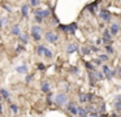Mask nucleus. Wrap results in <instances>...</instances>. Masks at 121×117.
I'll list each match as a JSON object with an SVG mask.
<instances>
[{
	"mask_svg": "<svg viewBox=\"0 0 121 117\" xmlns=\"http://www.w3.org/2000/svg\"><path fill=\"white\" fill-rule=\"evenodd\" d=\"M113 108L117 112H121V100H116L115 103H113Z\"/></svg>",
	"mask_w": 121,
	"mask_h": 117,
	"instance_id": "obj_27",
	"label": "nucleus"
},
{
	"mask_svg": "<svg viewBox=\"0 0 121 117\" xmlns=\"http://www.w3.org/2000/svg\"><path fill=\"white\" fill-rule=\"evenodd\" d=\"M109 31H111V34H112L113 36L117 35V34H120V31H121V26H120V23H118V22H113V23H111V26H109Z\"/></svg>",
	"mask_w": 121,
	"mask_h": 117,
	"instance_id": "obj_5",
	"label": "nucleus"
},
{
	"mask_svg": "<svg viewBox=\"0 0 121 117\" xmlns=\"http://www.w3.org/2000/svg\"><path fill=\"white\" fill-rule=\"evenodd\" d=\"M78 117H89V111L83 107H78Z\"/></svg>",
	"mask_w": 121,
	"mask_h": 117,
	"instance_id": "obj_14",
	"label": "nucleus"
},
{
	"mask_svg": "<svg viewBox=\"0 0 121 117\" xmlns=\"http://www.w3.org/2000/svg\"><path fill=\"white\" fill-rule=\"evenodd\" d=\"M65 108H66V111L70 112V114H73V116H78V107L76 105L74 101H68V103L65 104Z\"/></svg>",
	"mask_w": 121,
	"mask_h": 117,
	"instance_id": "obj_3",
	"label": "nucleus"
},
{
	"mask_svg": "<svg viewBox=\"0 0 121 117\" xmlns=\"http://www.w3.org/2000/svg\"><path fill=\"white\" fill-rule=\"evenodd\" d=\"M40 90L43 91V92H50V90H51V85H50V82H47V81H44V82H42V85H40Z\"/></svg>",
	"mask_w": 121,
	"mask_h": 117,
	"instance_id": "obj_13",
	"label": "nucleus"
},
{
	"mask_svg": "<svg viewBox=\"0 0 121 117\" xmlns=\"http://www.w3.org/2000/svg\"><path fill=\"white\" fill-rule=\"evenodd\" d=\"M89 116L90 117H100V114H99V112H98V111H94V112H90Z\"/></svg>",
	"mask_w": 121,
	"mask_h": 117,
	"instance_id": "obj_40",
	"label": "nucleus"
},
{
	"mask_svg": "<svg viewBox=\"0 0 121 117\" xmlns=\"http://www.w3.org/2000/svg\"><path fill=\"white\" fill-rule=\"evenodd\" d=\"M68 103V96H66L65 92H60V94H56L55 98H53V104L59 107H63Z\"/></svg>",
	"mask_w": 121,
	"mask_h": 117,
	"instance_id": "obj_1",
	"label": "nucleus"
},
{
	"mask_svg": "<svg viewBox=\"0 0 121 117\" xmlns=\"http://www.w3.org/2000/svg\"><path fill=\"white\" fill-rule=\"evenodd\" d=\"M87 77H89L90 79V85L91 86H96V77H95V70H89V73H87Z\"/></svg>",
	"mask_w": 121,
	"mask_h": 117,
	"instance_id": "obj_8",
	"label": "nucleus"
},
{
	"mask_svg": "<svg viewBox=\"0 0 121 117\" xmlns=\"http://www.w3.org/2000/svg\"><path fill=\"white\" fill-rule=\"evenodd\" d=\"M40 5V0H30V7L33 8H37Z\"/></svg>",
	"mask_w": 121,
	"mask_h": 117,
	"instance_id": "obj_31",
	"label": "nucleus"
},
{
	"mask_svg": "<svg viewBox=\"0 0 121 117\" xmlns=\"http://www.w3.org/2000/svg\"><path fill=\"white\" fill-rule=\"evenodd\" d=\"M0 95L3 96L4 99H8V100H11V92H9L8 90H5V88H0Z\"/></svg>",
	"mask_w": 121,
	"mask_h": 117,
	"instance_id": "obj_18",
	"label": "nucleus"
},
{
	"mask_svg": "<svg viewBox=\"0 0 121 117\" xmlns=\"http://www.w3.org/2000/svg\"><path fill=\"white\" fill-rule=\"evenodd\" d=\"M30 31L31 33H38V34H42L43 33V29L40 25H37V23H34V25L31 26V29H30Z\"/></svg>",
	"mask_w": 121,
	"mask_h": 117,
	"instance_id": "obj_17",
	"label": "nucleus"
},
{
	"mask_svg": "<svg viewBox=\"0 0 121 117\" xmlns=\"http://www.w3.org/2000/svg\"><path fill=\"white\" fill-rule=\"evenodd\" d=\"M43 56H44L46 59H52V57H53V53H52V51H51V49L46 48V51H44V55H43Z\"/></svg>",
	"mask_w": 121,
	"mask_h": 117,
	"instance_id": "obj_25",
	"label": "nucleus"
},
{
	"mask_svg": "<svg viewBox=\"0 0 121 117\" xmlns=\"http://www.w3.org/2000/svg\"><path fill=\"white\" fill-rule=\"evenodd\" d=\"M31 79H33V75L31 74H26V77H25V82L30 83V82H31Z\"/></svg>",
	"mask_w": 121,
	"mask_h": 117,
	"instance_id": "obj_41",
	"label": "nucleus"
},
{
	"mask_svg": "<svg viewBox=\"0 0 121 117\" xmlns=\"http://www.w3.org/2000/svg\"><path fill=\"white\" fill-rule=\"evenodd\" d=\"M77 29H78V25H77V22L69 23V25H68V34H70V35H76Z\"/></svg>",
	"mask_w": 121,
	"mask_h": 117,
	"instance_id": "obj_9",
	"label": "nucleus"
},
{
	"mask_svg": "<svg viewBox=\"0 0 121 117\" xmlns=\"http://www.w3.org/2000/svg\"><path fill=\"white\" fill-rule=\"evenodd\" d=\"M11 33H12V35H14V36H20L22 34V31H21V27H20V25H13L12 26V29H11Z\"/></svg>",
	"mask_w": 121,
	"mask_h": 117,
	"instance_id": "obj_11",
	"label": "nucleus"
},
{
	"mask_svg": "<svg viewBox=\"0 0 121 117\" xmlns=\"http://www.w3.org/2000/svg\"><path fill=\"white\" fill-rule=\"evenodd\" d=\"M90 48H91V52H99L100 51V48H99V46H90Z\"/></svg>",
	"mask_w": 121,
	"mask_h": 117,
	"instance_id": "obj_39",
	"label": "nucleus"
},
{
	"mask_svg": "<svg viewBox=\"0 0 121 117\" xmlns=\"http://www.w3.org/2000/svg\"><path fill=\"white\" fill-rule=\"evenodd\" d=\"M64 88H65V91H69V88H70V87H69V86L65 83V85H64Z\"/></svg>",
	"mask_w": 121,
	"mask_h": 117,
	"instance_id": "obj_50",
	"label": "nucleus"
},
{
	"mask_svg": "<svg viewBox=\"0 0 121 117\" xmlns=\"http://www.w3.org/2000/svg\"><path fill=\"white\" fill-rule=\"evenodd\" d=\"M27 70H29V68H27L26 64H22V65L16 66V72L18 73V74H27Z\"/></svg>",
	"mask_w": 121,
	"mask_h": 117,
	"instance_id": "obj_10",
	"label": "nucleus"
},
{
	"mask_svg": "<svg viewBox=\"0 0 121 117\" xmlns=\"http://www.w3.org/2000/svg\"><path fill=\"white\" fill-rule=\"evenodd\" d=\"M102 43H103V38H98L96 40H95V44H96V46H100Z\"/></svg>",
	"mask_w": 121,
	"mask_h": 117,
	"instance_id": "obj_45",
	"label": "nucleus"
},
{
	"mask_svg": "<svg viewBox=\"0 0 121 117\" xmlns=\"http://www.w3.org/2000/svg\"><path fill=\"white\" fill-rule=\"evenodd\" d=\"M70 72H72V74H78L79 73V69L77 66H72L70 68Z\"/></svg>",
	"mask_w": 121,
	"mask_h": 117,
	"instance_id": "obj_38",
	"label": "nucleus"
},
{
	"mask_svg": "<svg viewBox=\"0 0 121 117\" xmlns=\"http://www.w3.org/2000/svg\"><path fill=\"white\" fill-rule=\"evenodd\" d=\"M51 23H52L53 26H59V25H60V21H59V18L56 17V16H53V17H52V22H51Z\"/></svg>",
	"mask_w": 121,
	"mask_h": 117,
	"instance_id": "obj_35",
	"label": "nucleus"
},
{
	"mask_svg": "<svg viewBox=\"0 0 121 117\" xmlns=\"http://www.w3.org/2000/svg\"><path fill=\"white\" fill-rule=\"evenodd\" d=\"M95 77H96L98 81H103L105 78V75H104L103 72H98V70H95Z\"/></svg>",
	"mask_w": 121,
	"mask_h": 117,
	"instance_id": "obj_24",
	"label": "nucleus"
},
{
	"mask_svg": "<svg viewBox=\"0 0 121 117\" xmlns=\"http://www.w3.org/2000/svg\"><path fill=\"white\" fill-rule=\"evenodd\" d=\"M100 117H111L108 113H100Z\"/></svg>",
	"mask_w": 121,
	"mask_h": 117,
	"instance_id": "obj_49",
	"label": "nucleus"
},
{
	"mask_svg": "<svg viewBox=\"0 0 121 117\" xmlns=\"http://www.w3.org/2000/svg\"><path fill=\"white\" fill-rule=\"evenodd\" d=\"M79 52H81L83 56H89V55L92 53V52H91V48H90V47H86V46L81 47V48H79Z\"/></svg>",
	"mask_w": 121,
	"mask_h": 117,
	"instance_id": "obj_16",
	"label": "nucleus"
},
{
	"mask_svg": "<svg viewBox=\"0 0 121 117\" xmlns=\"http://www.w3.org/2000/svg\"><path fill=\"white\" fill-rule=\"evenodd\" d=\"M44 39L47 42H50V43H56L59 40V35L56 33H53V31H47L44 34Z\"/></svg>",
	"mask_w": 121,
	"mask_h": 117,
	"instance_id": "obj_4",
	"label": "nucleus"
},
{
	"mask_svg": "<svg viewBox=\"0 0 121 117\" xmlns=\"http://www.w3.org/2000/svg\"><path fill=\"white\" fill-rule=\"evenodd\" d=\"M43 21H44V18H43V17H40V16H34V22L37 23V25L43 23Z\"/></svg>",
	"mask_w": 121,
	"mask_h": 117,
	"instance_id": "obj_28",
	"label": "nucleus"
},
{
	"mask_svg": "<svg viewBox=\"0 0 121 117\" xmlns=\"http://www.w3.org/2000/svg\"><path fill=\"white\" fill-rule=\"evenodd\" d=\"M46 48H47V47H44L43 44H39V46H38V48H37V53L39 55V56H43V55H44Z\"/></svg>",
	"mask_w": 121,
	"mask_h": 117,
	"instance_id": "obj_21",
	"label": "nucleus"
},
{
	"mask_svg": "<svg viewBox=\"0 0 121 117\" xmlns=\"http://www.w3.org/2000/svg\"><path fill=\"white\" fill-rule=\"evenodd\" d=\"M3 20H1V17H0V29H1V27H3Z\"/></svg>",
	"mask_w": 121,
	"mask_h": 117,
	"instance_id": "obj_53",
	"label": "nucleus"
},
{
	"mask_svg": "<svg viewBox=\"0 0 121 117\" xmlns=\"http://www.w3.org/2000/svg\"><path fill=\"white\" fill-rule=\"evenodd\" d=\"M11 111L13 112V114H18V107H17V104H14V103L11 104Z\"/></svg>",
	"mask_w": 121,
	"mask_h": 117,
	"instance_id": "obj_29",
	"label": "nucleus"
},
{
	"mask_svg": "<svg viewBox=\"0 0 121 117\" xmlns=\"http://www.w3.org/2000/svg\"><path fill=\"white\" fill-rule=\"evenodd\" d=\"M99 59L102 60V61H108V60H109V55L108 53H102V55H99Z\"/></svg>",
	"mask_w": 121,
	"mask_h": 117,
	"instance_id": "obj_32",
	"label": "nucleus"
},
{
	"mask_svg": "<svg viewBox=\"0 0 121 117\" xmlns=\"http://www.w3.org/2000/svg\"><path fill=\"white\" fill-rule=\"evenodd\" d=\"M116 77L121 78V68H116Z\"/></svg>",
	"mask_w": 121,
	"mask_h": 117,
	"instance_id": "obj_43",
	"label": "nucleus"
},
{
	"mask_svg": "<svg viewBox=\"0 0 121 117\" xmlns=\"http://www.w3.org/2000/svg\"><path fill=\"white\" fill-rule=\"evenodd\" d=\"M51 16V10L50 9H43V17L44 18H48Z\"/></svg>",
	"mask_w": 121,
	"mask_h": 117,
	"instance_id": "obj_37",
	"label": "nucleus"
},
{
	"mask_svg": "<svg viewBox=\"0 0 121 117\" xmlns=\"http://www.w3.org/2000/svg\"><path fill=\"white\" fill-rule=\"evenodd\" d=\"M100 3V0H96V1L91 3V4L86 5V9L89 10L91 14H96V10H98V4Z\"/></svg>",
	"mask_w": 121,
	"mask_h": 117,
	"instance_id": "obj_6",
	"label": "nucleus"
},
{
	"mask_svg": "<svg viewBox=\"0 0 121 117\" xmlns=\"http://www.w3.org/2000/svg\"><path fill=\"white\" fill-rule=\"evenodd\" d=\"M99 112H100V113H105V104H102V105H100Z\"/></svg>",
	"mask_w": 121,
	"mask_h": 117,
	"instance_id": "obj_44",
	"label": "nucleus"
},
{
	"mask_svg": "<svg viewBox=\"0 0 121 117\" xmlns=\"http://www.w3.org/2000/svg\"><path fill=\"white\" fill-rule=\"evenodd\" d=\"M85 68L89 70H95V64L92 61H86L85 62Z\"/></svg>",
	"mask_w": 121,
	"mask_h": 117,
	"instance_id": "obj_23",
	"label": "nucleus"
},
{
	"mask_svg": "<svg viewBox=\"0 0 121 117\" xmlns=\"http://www.w3.org/2000/svg\"><path fill=\"white\" fill-rule=\"evenodd\" d=\"M37 68H38L39 70H46V65H44V64H42V62H40V64H38V65H37Z\"/></svg>",
	"mask_w": 121,
	"mask_h": 117,
	"instance_id": "obj_42",
	"label": "nucleus"
},
{
	"mask_svg": "<svg viewBox=\"0 0 121 117\" xmlns=\"http://www.w3.org/2000/svg\"><path fill=\"white\" fill-rule=\"evenodd\" d=\"M1 113H3V104L0 103V114H1Z\"/></svg>",
	"mask_w": 121,
	"mask_h": 117,
	"instance_id": "obj_52",
	"label": "nucleus"
},
{
	"mask_svg": "<svg viewBox=\"0 0 121 117\" xmlns=\"http://www.w3.org/2000/svg\"><path fill=\"white\" fill-rule=\"evenodd\" d=\"M52 96H53V94L51 92H47V104L48 105H51V104H52Z\"/></svg>",
	"mask_w": 121,
	"mask_h": 117,
	"instance_id": "obj_33",
	"label": "nucleus"
},
{
	"mask_svg": "<svg viewBox=\"0 0 121 117\" xmlns=\"http://www.w3.org/2000/svg\"><path fill=\"white\" fill-rule=\"evenodd\" d=\"M1 99H3V96H1V95H0V103H1Z\"/></svg>",
	"mask_w": 121,
	"mask_h": 117,
	"instance_id": "obj_54",
	"label": "nucleus"
},
{
	"mask_svg": "<svg viewBox=\"0 0 121 117\" xmlns=\"http://www.w3.org/2000/svg\"><path fill=\"white\" fill-rule=\"evenodd\" d=\"M31 38L34 39L35 42H40V39H42V34H38V33H31Z\"/></svg>",
	"mask_w": 121,
	"mask_h": 117,
	"instance_id": "obj_26",
	"label": "nucleus"
},
{
	"mask_svg": "<svg viewBox=\"0 0 121 117\" xmlns=\"http://www.w3.org/2000/svg\"><path fill=\"white\" fill-rule=\"evenodd\" d=\"M112 117H121L120 112H117V113H113V114H112Z\"/></svg>",
	"mask_w": 121,
	"mask_h": 117,
	"instance_id": "obj_48",
	"label": "nucleus"
},
{
	"mask_svg": "<svg viewBox=\"0 0 121 117\" xmlns=\"http://www.w3.org/2000/svg\"><path fill=\"white\" fill-rule=\"evenodd\" d=\"M1 20H3V25H7V23H8V17H1Z\"/></svg>",
	"mask_w": 121,
	"mask_h": 117,
	"instance_id": "obj_47",
	"label": "nucleus"
},
{
	"mask_svg": "<svg viewBox=\"0 0 121 117\" xmlns=\"http://www.w3.org/2000/svg\"><path fill=\"white\" fill-rule=\"evenodd\" d=\"M104 51H105V53H108V55L115 53V48L112 47V44H104Z\"/></svg>",
	"mask_w": 121,
	"mask_h": 117,
	"instance_id": "obj_19",
	"label": "nucleus"
},
{
	"mask_svg": "<svg viewBox=\"0 0 121 117\" xmlns=\"http://www.w3.org/2000/svg\"><path fill=\"white\" fill-rule=\"evenodd\" d=\"M66 52H68L69 55L74 53V52H79V47L77 46L76 43H70V44H68V47H66Z\"/></svg>",
	"mask_w": 121,
	"mask_h": 117,
	"instance_id": "obj_7",
	"label": "nucleus"
},
{
	"mask_svg": "<svg viewBox=\"0 0 121 117\" xmlns=\"http://www.w3.org/2000/svg\"><path fill=\"white\" fill-rule=\"evenodd\" d=\"M116 100H121V94H118V95H116Z\"/></svg>",
	"mask_w": 121,
	"mask_h": 117,
	"instance_id": "obj_51",
	"label": "nucleus"
},
{
	"mask_svg": "<svg viewBox=\"0 0 121 117\" xmlns=\"http://www.w3.org/2000/svg\"><path fill=\"white\" fill-rule=\"evenodd\" d=\"M98 16L102 18V21L104 23H109L111 21H112V14H111V12H109V10H107V9H104V8L99 10Z\"/></svg>",
	"mask_w": 121,
	"mask_h": 117,
	"instance_id": "obj_2",
	"label": "nucleus"
},
{
	"mask_svg": "<svg viewBox=\"0 0 121 117\" xmlns=\"http://www.w3.org/2000/svg\"><path fill=\"white\" fill-rule=\"evenodd\" d=\"M21 14L22 17H29V4H24L21 7Z\"/></svg>",
	"mask_w": 121,
	"mask_h": 117,
	"instance_id": "obj_15",
	"label": "nucleus"
},
{
	"mask_svg": "<svg viewBox=\"0 0 121 117\" xmlns=\"http://www.w3.org/2000/svg\"><path fill=\"white\" fill-rule=\"evenodd\" d=\"M3 8H4V9H5L8 13H12V12H13V9H12V7H11L9 4H3Z\"/></svg>",
	"mask_w": 121,
	"mask_h": 117,
	"instance_id": "obj_36",
	"label": "nucleus"
},
{
	"mask_svg": "<svg viewBox=\"0 0 121 117\" xmlns=\"http://www.w3.org/2000/svg\"><path fill=\"white\" fill-rule=\"evenodd\" d=\"M24 46H17V52H18V53H20V52H22V51H24Z\"/></svg>",
	"mask_w": 121,
	"mask_h": 117,
	"instance_id": "obj_46",
	"label": "nucleus"
},
{
	"mask_svg": "<svg viewBox=\"0 0 121 117\" xmlns=\"http://www.w3.org/2000/svg\"><path fill=\"white\" fill-rule=\"evenodd\" d=\"M102 69H103V73H104L105 78H107V79H112V77H111V69H109V66H108L107 64H104V65H102Z\"/></svg>",
	"mask_w": 121,
	"mask_h": 117,
	"instance_id": "obj_12",
	"label": "nucleus"
},
{
	"mask_svg": "<svg viewBox=\"0 0 121 117\" xmlns=\"http://www.w3.org/2000/svg\"><path fill=\"white\" fill-rule=\"evenodd\" d=\"M33 12H34V16H40V17H43V9H40V8H35Z\"/></svg>",
	"mask_w": 121,
	"mask_h": 117,
	"instance_id": "obj_30",
	"label": "nucleus"
},
{
	"mask_svg": "<svg viewBox=\"0 0 121 117\" xmlns=\"http://www.w3.org/2000/svg\"><path fill=\"white\" fill-rule=\"evenodd\" d=\"M18 39L21 40V43H22V44L29 43V35H27V34H21V35L18 36Z\"/></svg>",
	"mask_w": 121,
	"mask_h": 117,
	"instance_id": "obj_20",
	"label": "nucleus"
},
{
	"mask_svg": "<svg viewBox=\"0 0 121 117\" xmlns=\"http://www.w3.org/2000/svg\"><path fill=\"white\" fill-rule=\"evenodd\" d=\"M92 62L95 64V66H102V65H103V61L99 59V57H98V59H94V60H92Z\"/></svg>",
	"mask_w": 121,
	"mask_h": 117,
	"instance_id": "obj_34",
	"label": "nucleus"
},
{
	"mask_svg": "<svg viewBox=\"0 0 121 117\" xmlns=\"http://www.w3.org/2000/svg\"><path fill=\"white\" fill-rule=\"evenodd\" d=\"M78 98H79V101H81V103H89V99H87V94L81 92V94L78 95Z\"/></svg>",
	"mask_w": 121,
	"mask_h": 117,
	"instance_id": "obj_22",
	"label": "nucleus"
}]
</instances>
